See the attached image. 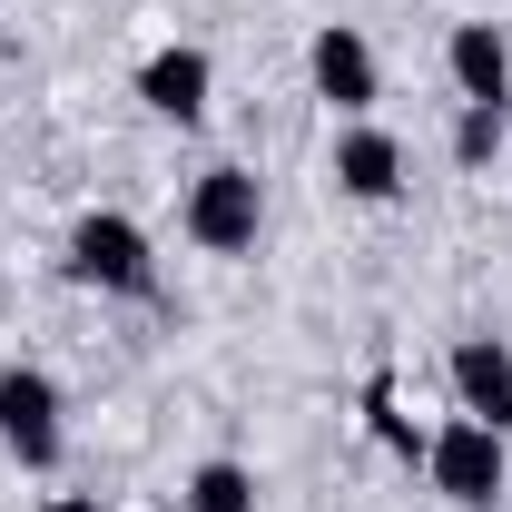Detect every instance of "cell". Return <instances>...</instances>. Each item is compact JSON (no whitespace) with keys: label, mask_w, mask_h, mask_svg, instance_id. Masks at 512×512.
<instances>
[{"label":"cell","mask_w":512,"mask_h":512,"mask_svg":"<svg viewBox=\"0 0 512 512\" xmlns=\"http://www.w3.org/2000/svg\"><path fill=\"white\" fill-rule=\"evenodd\" d=\"M138 99H148L168 128H197V119H207V99H217V60H207L197 40H168L158 60L138 69Z\"/></svg>","instance_id":"7"},{"label":"cell","mask_w":512,"mask_h":512,"mask_svg":"<svg viewBox=\"0 0 512 512\" xmlns=\"http://www.w3.org/2000/svg\"><path fill=\"white\" fill-rule=\"evenodd\" d=\"M188 512H256V473H247V463H227V453L197 463V473H188Z\"/></svg>","instance_id":"10"},{"label":"cell","mask_w":512,"mask_h":512,"mask_svg":"<svg viewBox=\"0 0 512 512\" xmlns=\"http://www.w3.org/2000/svg\"><path fill=\"white\" fill-rule=\"evenodd\" d=\"M178 227H188L197 256H247L256 227H266V188H256L247 168H197V178H188V207H178Z\"/></svg>","instance_id":"4"},{"label":"cell","mask_w":512,"mask_h":512,"mask_svg":"<svg viewBox=\"0 0 512 512\" xmlns=\"http://www.w3.org/2000/svg\"><path fill=\"white\" fill-rule=\"evenodd\" d=\"M335 188L365 197V207H394V197H404V138L375 128V119H355L335 138Z\"/></svg>","instance_id":"9"},{"label":"cell","mask_w":512,"mask_h":512,"mask_svg":"<svg viewBox=\"0 0 512 512\" xmlns=\"http://www.w3.org/2000/svg\"><path fill=\"white\" fill-rule=\"evenodd\" d=\"M503 128H512V109H463V119H453V168H493Z\"/></svg>","instance_id":"11"},{"label":"cell","mask_w":512,"mask_h":512,"mask_svg":"<svg viewBox=\"0 0 512 512\" xmlns=\"http://www.w3.org/2000/svg\"><path fill=\"white\" fill-rule=\"evenodd\" d=\"M512 434H493V424H473V414H453L444 434H424V483L444 493L453 512H493L512 493Z\"/></svg>","instance_id":"1"},{"label":"cell","mask_w":512,"mask_h":512,"mask_svg":"<svg viewBox=\"0 0 512 512\" xmlns=\"http://www.w3.org/2000/svg\"><path fill=\"white\" fill-rule=\"evenodd\" d=\"M69 286H89V296H158V247H148V227L119 217V207H89V217L69 227Z\"/></svg>","instance_id":"2"},{"label":"cell","mask_w":512,"mask_h":512,"mask_svg":"<svg viewBox=\"0 0 512 512\" xmlns=\"http://www.w3.org/2000/svg\"><path fill=\"white\" fill-rule=\"evenodd\" d=\"M306 79H316V99L335 119H365L384 99V69H375V40L355 30V20H325L316 40H306Z\"/></svg>","instance_id":"5"},{"label":"cell","mask_w":512,"mask_h":512,"mask_svg":"<svg viewBox=\"0 0 512 512\" xmlns=\"http://www.w3.org/2000/svg\"><path fill=\"white\" fill-rule=\"evenodd\" d=\"M444 69H453V89H463V109H512V40L493 20H453Z\"/></svg>","instance_id":"8"},{"label":"cell","mask_w":512,"mask_h":512,"mask_svg":"<svg viewBox=\"0 0 512 512\" xmlns=\"http://www.w3.org/2000/svg\"><path fill=\"white\" fill-rule=\"evenodd\" d=\"M40 512H99V493H50Z\"/></svg>","instance_id":"12"},{"label":"cell","mask_w":512,"mask_h":512,"mask_svg":"<svg viewBox=\"0 0 512 512\" xmlns=\"http://www.w3.org/2000/svg\"><path fill=\"white\" fill-rule=\"evenodd\" d=\"M0 453L20 473H60L69 453V404L40 365H0Z\"/></svg>","instance_id":"3"},{"label":"cell","mask_w":512,"mask_h":512,"mask_svg":"<svg viewBox=\"0 0 512 512\" xmlns=\"http://www.w3.org/2000/svg\"><path fill=\"white\" fill-rule=\"evenodd\" d=\"M444 375H453V404H463L473 424L512 434V345L503 335H463V345L444 355Z\"/></svg>","instance_id":"6"}]
</instances>
